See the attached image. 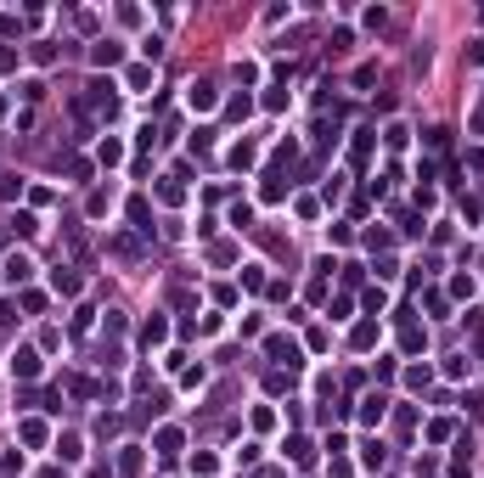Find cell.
I'll use <instances>...</instances> for the list:
<instances>
[{"label":"cell","mask_w":484,"mask_h":478,"mask_svg":"<svg viewBox=\"0 0 484 478\" xmlns=\"http://www.w3.org/2000/svg\"><path fill=\"white\" fill-rule=\"evenodd\" d=\"M383 141H388V152H400V147L411 141V129H406V124H388V129H383Z\"/></svg>","instance_id":"19"},{"label":"cell","mask_w":484,"mask_h":478,"mask_svg":"<svg viewBox=\"0 0 484 478\" xmlns=\"http://www.w3.org/2000/svg\"><path fill=\"white\" fill-rule=\"evenodd\" d=\"M349 343H355V349H372V343H377V321H361L355 332H349Z\"/></svg>","instance_id":"13"},{"label":"cell","mask_w":484,"mask_h":478,"mask_svg":"<svg viewBox=\"0 0 484 478\" xmlns=\"http://www.w3.org/2000/svg\"><path fill=\"white\" fill-rule=\"evenodd\" d=\"M473 129H478V136H484V107H478V113H473Z\"/></svg>","instance_id":"43"},{"label":"cell","mask_w":484,"mask_h":478,"mask_svg":"<svg viewBox=\"0 0 484 478\" xmlns=\"http://www.w3.org/2000/svg\"><path fill=\"white\" fill-rule=\"evenodd\" d=\"M467 366H473V360H467V355H456V360H445V377H467Z\"/></svg>","instance_id":"38"},{"label":"cell","mask_w":484,"mask_h":478,"mask_svg":"<svg viewBox=\"0 0 484 478\" xmlns=\"http://www.w3.org/2000/svg\"><path fill=\"white\" fill-rule=\"evenodd\" d=\"M39 478H62V472H57V467H46V472H39Z\"/></svg>","instance_id":"44"},{"label":"cell","mask_w":484,"mask_h":478,"mask_svg":"<svg viewBox=\"0 0 484 478\" xmlns=\"http://www.w3.org/2000/svg\"><path fill=\"white\" fill-rule=\"evenodd\" d=\"M332 478H355V467H349L343 456H332Z\"/></svg>","instance_id":"41"},{"label":"cell","mask_w":484,"mask_h":478,"mask_svg":"<svg viewBox=\"0 0 484 478\" xmlns=\"http://www.w3.org/2000/svg\"><path fill=\"white\" fill-rule=\"evenodd\" d=\"M383 416H388V394L377 388V394H366V400H361V422H366V428H377Z\"/></svg>","instance_id":"1"},{"label":"cell","mask_w":484,"mask_h":478,"mask_svg":"<svg viewBox=\"0 0 484 478\" xmlns=\"http://www.w3.org/2000/svg\"><path fill=\"white\" fill-rule=\"evenodd\" d=\"M136 472H141V450H136V445H129V450L118 456V478H136Z\"/></svg>","instance_id":"18"},{"label":"cell","mask_w":484,"mask_h":478,"mask_svg":"<svg viewBox=\"0 0 484 478\" xmlns=\"http://www.w3.org/2000/svg\"><path fill=\"white\" fill-rule=\"evenodd\" d=\"M422 343H428L422 327H406V332H400V349H406V355H422Z\"/></svg>","instance_id":"14"},{"label":"cell","mask_w":484,"mask_h":478,"mask_svg":"<svg viewBox=\"0 0 484 478\" xmlns=\"http://www.w3.org/2000/svg\"><path fill=\"white\" fill-rule=\"evenodd\" d=\"M265 388H271V394H282V388H293V371H271V377H265Z\"/></svg>","instance_id":"30"},{"label":"cell","mask_w":484,"mask_h":478,"mask_svg":"<svg viewBox=\"0 0 484 478\" xmlns=\"http://www.w3.org/2000/svg\"><path fill=\"white\" fill-rule=\"evenodd\" d=\"M158 197L174 208V203H186V186H181V175H169V181H158Z\"/></svg>","instance_id":"11"},{"label":"cell","mask_w":484,"mask_h":478,"mask_svg":"<svg viewBox=\"0 0 484 478\" xmlns=\"http://www.w3.org/2000/svg\"><path fill=\"white\" fill-rule=\"evenodd\" d=\"M192 472H197V478H214L219 461H214V456H192Z\"/></svg>","instance_id":"27"},{"label":"cell","mask_w":484,"mask_h":478,"mask_svg":"<svg viewBox=\"0 0 484 478\" xmlns=\"http://www.w3.org/2000/svg\"><path fill=\"white\" fill-rule=\"evenodd\" d=\"M102 332H107V338H118V332H124V315H118V310H107V321H102Z\"/></svg>","instance_id":"37"},{"label":"cell","mask_w":484,"mask_h":478,"mask_svg":"<svg viewBox=\"0 0 484 478\" xmlns=\"http://www.w3.org/2000/svg\"><path fill=\"white\" fill-rule=\"evenodd\" d=\"M17 304H23V310H28V315H39V310H46V293H34V287H28V293H23Z\"/></svg>","instance_id":"28"},{"label":"cell","mask_w":484,"mask_h":478,"mask_svg":"<svg viewBox=\"0 0 484 478\" xmlns=\"http://www.w3.org/2000/svg\"><path fill=\"white\" fill-rule=\"evenodd\" d=\"M467 332H473V355L484 360V310H467Z\"/></svg>","instance_id":"12"},{"label":"cell","mask_w":484,"mask_h":478,"mask_svg":"<svg viewBox=\"0 0 484 478\" xmlns=\"http://www.w3.org/2000/svg\"><path fill=\"white\" fill-rule=\"evenodd\" d=\"M51 287H57L62 298H79V287H84V282H79V270H68V265H57V270H51Z\"/></svg>","instance_id":"5"},{"label":"cell","mask_w":484,"mask_h":478,"mask_svg":"<svg viewBox=\"0 0 484 478\" xmlns=\"http://www.w3.org/2000/svg\"><path fill=\"white\" fill-rule=\"evenodd\" d=\"M152 84V68H129V91H147Z\"/></svg>","instance_id":"32"},{"label":"cell","mask_w":484,"mask_h":478,"mask_svg":"<svg viewBox=\"0 0 484 478\" xmlns=\"http://www.w3.org/2000/svg\"><path fill=\"white\" fill-rule=\"evenodd\" d=\"M451 433H456V422H451V416H439V422L428 428V439H433V445H445V439H451Z\"/></svg>","instance_id":"22"},{"label":"cell","mask_w":484,"mask_h":478,"mask_svg":"<svg viewBox=\"0 0 484 478\" xmlns=\"http://www.w3.org/2000/svg\"><path fill=\"white\" fill-rule=\"evenodd\" d=\"M12 68H17V51H12V46H0V73H12Z\"/></svg>","instance_id":"40"},{"label":"cell","mask_w":484,"mask_h":478,"mask_svg":"<svg viewBox=\"0 0 484 478\" xmlns=\"http://www.w3.org/2000/svg\"><path fill=\"white\" fill-rule=\"evenodd\" d=\"M163 338H169V321H163V315H147V321H141V349H158Z\"/></svg>","instance_id":"4"},{"label":"cell","mask_w":484,"mask_h":478,"mask_svg":"<svg viewBox=\"0 0 484 478\" xmlns=\"http://www.w3.org/2000/svg\"><path fill=\"white\" fill-rule=\"evenodd\" d=\"M96 158H102V163H118V158H124V147H118V141H113V136H107V141H102V147H96Z\"/></svg>","instance_id":"25"},{"label":"cell","mask_w":484,"mask_h":478,"mask_svg":"<svg viewBox=\"0 0 484 478\" xmlns=\"http://www.w3.org/2000/svg\"><path fill=\"white\" fill-rule=\"evenodd\" d=\"M12 34H17V17H12V12H0V39H12Z\"/></svg>","instance_id":"39"},{"label":"cell","mask_w":484,"mask_h":478,"mask_svg":"<svg viewBox=\"0 0 484 478\" xmlns=\"http://www.w3.org/2000/svg\"><path fill=\"white\" fill-rule=\"evenodd\" d=\"M57 456H62V461H73V456H79V439H73V433H62V439H57Z\"/></svg>","instance_id":"31"},{"label":"cell","mask_w":484,"mask_h":478,"mask_svg":"<svg viewBox=\"0 0 484 478\" xmlns=\"http://www.w3.org/2000/svg\"><path fill=\"white\" fill-rule=\"evenodd\" d=\"M265 355H271V360H282V366L293 371V366H298V343H293V338H271V343H265Z\"/></svg>","instance_id":"3"},{"label":"cell","mask_w":484,"mask_h":478,"mask_svg":"<svg viewBox=\"0 0 484 478\" xmlns=\"http://www.w3.org/2000/svg\"><path fill=\"white\" fill-rule=\"evenodd\" d=\"M383 304H388V293H383V287H366V310H372V315L383 310Z\"/></svg>","instance_id":"35"},{"label":"cell","mask_w":484,"mask_h":478,"mask_svg":"<svg viewBox=\"0 0 484 478\" xmlns=\"http://www.w3.org/2000/svg\"><path fill=\"white\" fill-rule=\"evenodd\" d=\"M34 51V62H57V46H51V39H39V46H28Z\"/></svg>","instance_id":"33"},{"label":"cell","mask_w":484,"mask_h":478,"mask_svg":"<svg viewBox=\"0 0 484 478\" xmlns=\"http://www.w3.org/2000/svg\"><path fill=\"white\" fill-rule=\"evenodd\" d=\"M46 439H51L46 422H34V416H28V422H23V445H46Z\"/></svg>","instance_id":"20"},{"label":"cell","mask_w":484,"mask_h":478,"mask_svg":"<svg viewBox=\"0 0 484 478\" xmlns=\"http://www.w3.org/2000/svg\"><path fill=\"white\" fill-rule=\"evenodd\" d=\"M406 383H411V388H417V394H422V388L433 383V371H428V366H411V371H406Z\"/></svg>","instance_id":"24"},{"label":"cell","mask_w":484,"mask_h":478,"mask_svg":"<svg viewBox=\"0 0 484 478\" xmlns=\"http://www.w3.org/2000/svg\"><path fill=\"white\" fill-rule=\"evenodd\" d=\"M366 248H372V253H388L394 237H388V231H366Z\"/></svg>","instance_id":"26"},{"label":"cell","mask_w":484,"mask_h":478,"mask_svg":"<svg viewBox=\"0 0 484 478\" xmlns=\"http://www.w3.org/2000/svg\"><path fill=\"white\" fill-rule=\"evenodd\" d=\"M242 287H253V293H259V287H265V270H259V265H248V270H242Z\"/></svg>","instance_id":"34"},{"label":"cell","mask_w":484,"mask_h":478,"mask_svg":"<svg viewBox=\"0 0 484 478\" xmlns=\"http://www.w3.org/2000/svg\"><path fill=\"white\" fill-rule=\"evenodd\" d=\"M287 461L293 467H316V445L304 439V433H293V439H287Z\"/></svg>","instance_id":"2"},{"label":"cell","mask_w":484,"mask_h":478,"mask_svg":"<svg viewBox=\"0 0 484 478\" xmlns=\"http://www.w3.org/2000/svg\"><path fill=\"white\" fill-rule=\"evenodd\" d=\"M349 158H355V163H366V158H372V129H361V136H355V147H349Z\"/></svg>","instance_id":"21"},{"label":"cell","mask_w":484,"mask_h":478,"mask_svg":"<svg viewBox=\"0 0 484 478\" xmlns=\"http://www.w3.org/2000/svg\"><path fill=\"white\" fill-rule=\"evenodd\" d=\"M253 158H259L253 141H237V147H231V169H253Z\"/></svg>","instance_id":"15"},{"label":"cell","mask_w":484,"mask_h":478,"mask_svg":"<svg viewBox=\"0 0 484 478\" xmlns=\"http://www.w3.org/2000/svg\"><path fill=\"white\" fill-rule=\"evenodd\" d=\"M12 371H17L23 383H28V377H39V355H34V349H17V355H12Z\"/></svg>","instance_id":"9"},{"label":"cell","mask_w":484,"mask_h":478,"mask_svg":"<svg viewBox=\"0 0 484 478\" xmlns=\"http://www.w3.org/2000/svg\"><path fill=\"white\" fill-rule=\"evenodd\" d=\"M129 226H136L141 237H152V208H147V197H129Z\"/></svg>","instance_id":"6"},{"label":"cell","mask_w":484,"mask_h":478,"mask_svg":"<svg viewBox=\"0 0 484 478\" xmlns=\"http://www.w3.org/2000/svg\"><path fill=\"white\" fill-rule=\"evenodd\" d=\"M91 62H96V68H118V62H124V46H113V39H102V46L91 51Z\"/></svg>","instance_id":"8"},{"label":"cell","mask_w":484,"mask_h":478,"mask_svg":"<svg viewBox=\"0 0 484 478\" xmlns=\"http://www.w3.org/2000/svg\"><path fill=\"white\" fill-rule=\"evenodd\" d=\"M231 226H237V231L253 226V208H248V203H231Z\"/></svg>","instance_id":"29"},{"label":"cell","mask_w":484,"mask_h":478,"mask_svg":"<svg viewBox=\"0 0 484 478\" xmlns=\"http://www.w3.org/2000/svg\"><path fill=\"white\" fill-rule=\"evenodd\" d=\"M152 445H158V456L169 461L174 450H181V433H174V428H163V433H158V439H152Z\"/></svg>","instance_id":"17"},{"label":"cell","mask_w":484,"mask_h":478,"mask_svg":"<svg viewBox=\"0 0 484 478\" xmlns=\"http://www.w3.org/2000/svg\"><path fill=\"white\" fill-rule=\"evenodd\" d=\"M0 270H6V282H12V287H23V282L34 276V265H28L23 253H12V259H6V265H0Z\"/></svg>","instance_id":"7"},{"label":"cell","mask_w":484,"mask_h":478,"mask_svg":"<svg viewBox=\"0 0 484 478\" xmlns=\"http://www.w3.org/2000/svg\"><path fill=\"white\" fill-rule=\"evenodd\" d=\"M451 298H473V276H456L451 282Z\"/></svg>","instance_id":"36"},{"label":"cell","mask_w":484,"mask_h":478,"mask_svg":"<svg viewBox=\"0 0 484 478\" xmlns=\"http://www.w3.org/2000/svg\"><path fill=\"white\" fill-rule=\"evenodd\" d=\"M186 96H192V107H203V113H208V107L219 102V91H214V84H208V79H197V84H192V91H186Z\"/></svg>","instance_id":"10"},{"label":"cell","mask_w":484,"mask_h":478,"mask_svg":"<svg viewBox=\"0 0 484 478\" xmlns=\"http://www.w3.org/2000/svg\"><path fill=\"white\" fill-rule=\"evenodd\" d=\"M467 62H484V39H473V46H467Z\"/></svg>","instance_id":"42"},{"label":"cell","mask_w":484,"mask_h":478,"mask_svg":"<svg viewBox=\"0 0 484 478\" xmlns=\"http://www.w3.org/2000/svg\"><path fill=\"white\" fill-rule=\"evenodd\" d=\"M361 461H366V467H388V450H383V439L361 445Z\"/></svg>","instance_id":"16"},{"label":"cell","mask_w":484,"mask_h":478,"mask_svg":"<svg viewBox=\"0 0 484 478\" xmlns=\"http://www.w3.org/2000/svg\"><path fill=\"white\" fill-rule=\"evenodd\" d=\"M107 248H113V253H118V259H136V253H141V248H136V237H113V242H107Z\"/></svg>","instance_id":"23"}]
</instances>
